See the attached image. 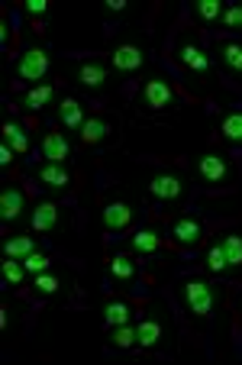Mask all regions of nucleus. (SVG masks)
<instances>
[{
  "mask_svg": "<svg viewBox=\"0 0 242 365\" xmlns=\"http://www.w3.org/2000/svg\"><path fill=\"white\" fill-rule=\"evenodd\" d=\"M220 62H223V68H226V71L242 75V42L239 39L220 42Z\"/></svg>",
  "mask_w": 242,
  "mask_h": 365,
  "instance_id": "nucleus-16",
  "label": "nucleus"
},
{
  "mask_svg": "<svg viewBox=\"0 0 242 365\" xmlns=\"http://www.w3.org/2000/svg\"><path fill=\"white\" fill-rule=\"evenodd\" d=\"M220 136L226 139L229 145H239V149H242V110H233V113H226V117H223Z\"/></svg>",
  "mask_w": 242,
  "mask_h": 365,
  "instance_id": "nucleus-21",
  "label": "nucleus"
},
{
  "mask_svg": "<svg viewBox=\"0 0 242 365\" xmlns=\"http://www.w3.org/2000/svg\"><path fill=\"white\" fill-rule=\"evenodd\" d=\"M107 4H110V10H117V14L126 10V0H107Z\"/></svg>",
  "mask_w": 242,
  "mask_h": 365,
  "instance_id": "nucleus-36",
  "label": "nucleus"
},
{
  "mask_svg": "<svg viewBox=\"0 0 242 365\" xmlns=\"http://www.w3.org/2000/svg\"><path fill=\"white\" fill-rule=\"evenodd\" d=\"M174 58H178L187 71H197V75H204V71L210 68V58L204 56V48L197 46L191 36H178V42H174Z\"/></svg>",
  "mask_w": 242,
  "mask_h": 365,
  "instance_id": "nucleus-3",
  "label": "nucleus"
},
{
  "mask_svg": "<svg viewBox=\"0 0 242 365\" xmlns=\"http://www.w3.org/2000/svg\"><path fill=\"white\" fill-rule=\"evenodd\" d=\"M23 265H26V272H33V275H42V272H48V265H52V259H48L46 252H33L23 259Z\"/></svg>",
  "mask_w": 242,
  "mask_h": 365,
  "instance_id": "nucleus-30",
  "label": "nucleus"
},
{
  "mask_svg": "<svg viewBox=\"0 0 242 365\" xmlns=\"http://www.w3.org/2000/svg\"><path fill=\"white\" fill-rule=\"evenodd\" d=\"M4 139H7L10 145H14L16 152H26L29 149V139H26V130H23L20 123H14V120H10V123H4Z\"/></svg>",
  "mask_w": 242,
  "mask_h": 365,
  "instance_id": "nucleus-26",
  "label": "nucleus"
},
{
  "mask_svg": "<svg viewBox=\"0 0 242 365\" xmlns=\"http://www.w3.org/2000/svg\"><path fill=\"white\" fill-rule=\"evenodd\" d=\"M113 133V123L107 117H90V120H84V126H81V139H84V145H97V143H104L107 136Z\"/></svg>",
  "mask_w": 242,
  "mask_h": 365,
  "instance_id": "nucleus-13",
  "label": "nucleus"
},
{
  "mask_svg": "<svg viewBox=\"0 0 242 365\" xmlns=\"http://www.w3.org/2000/svg\"><path fill=\"white\" fill-rule=\"evenodd\" d=\"M29 223H33V230H52L58 223V204H52V200L39 204L29 217Z\"/></svg>",
  "mask_w": 242,
  "mask_h": 365,
  "instance_id": "nucleus-20",
  "label": "nucleus"
},
{
  "mask_svg": "<svg viewBox=\"0 0 242 365\" xmlns=\"http://www.w3.org/2000/svg\"><path fill=\"white\" fill-rule=\"evenodd\" d=\"M52 97H56V88H52V84H36V88H29L26 94L20 97V103L26 107V110L39 113L42 107H46L48 101H52Z\"/></svg>",
  "mask_w": 242,
  "mask_h": 365,
  "instance_id": "nucleus-15",
  "label": "nucleus"
},
{
  "mask_svg": "<svg viewBox=\"0 0 242 365\" xmlns=\"http://www.w3.org/2000/svg\"><path fill=\"white\" fill-rule=\"evenodd\" d=\"M149 194L159 200H178L181 194H184V185H181L178 175L162 172V175H152V178H149Z\"/></svg>",
  "mask_w": 242,
  "mask_h": 365,
  "instance_id": "nucleus-7",
  "label": "nucleus"
},
{
  "mask_svg": "<svg viewBox=\"0 0 242 365\" xmlns=\"http://www.w3.org/2000/svg\"><path fill=\"white\" fill-rule=\"evenodd\" d=\"M14 145H10V143H4V145H0V165H10V162H14Z\"/></svg>",
  "mask_w": 242,
  "mask_h": 365,
  "instance_id": "nucleus-35",
  "label": "nucleus"
},
{
  "mask_svg": "<svg viewBox=\"0 0 242 365\" xmlns=\"http://www.w3.org/2000/svg\"><path fill=\"white\" fill-rule=\"evenodd\" d=\"M46 71H48V52L39 46L26 48L20 56V62H16V75H20L23 81H39Z\"/></svg>",
  "mask_w": 242,
  "mask_h": 365,
  "instance_id": "nucleus-4",
  "label": "nucleus"
},
{
  "mask_svg": "<svg viewBox=\"0 0 242 365\" xmlns=\"http://www.w3.org/2000/svg\"><path fill=\"white\" fill-rule=\"evenodd\" d=\"M58 288H62V278L48 275V272H42V275H36V284H33V291H36V294H39V297L56 294Z\"/></svg>",
  "mask_w": 242,
  "mask_h": 365,
  "instance_id": "nucleus-29",
  "label": "nucleus"
},
{
  "mask_svg": "<svg viewBox=\"0 0 242 365\" xmlns=\"http://www.w3.org/2000/svg\"><path fill=\"white\" fill-rule=\"evenodd\" d=\"M110 275L113 278H123V282H130V278L136 275V265H132L130 255H113V259H110Z\"/></svg>",
  "mask_w": 242,
  "mask_h": 365,
  "instance_id": "nucleus-28",
  "label": "nucleus"
},
{
  "mask_svg": "<svg viewBox=\"0 0 242 365\" xmlns=\"http://www.w3.org/2000/svg\"><path fill=\"white\" fill-rule=\"evenodd\" d=\"M178 297L194 317H210V310L216 307V288L207 284L204 278H181L178 282Z\"/></svg>",
  "mask_w": 242,
  "mask_h": 365,
  "instance_id": "nucleus-1",
  "label": "nucleus"
},
{
  "mask_svg": "<svg viewBox=\"0 0 242 365\" xmlns=\"http://www.w3.org/2000/svg\"><path fill=\"white\" fill-rule=\"evenodd\" d=\"M194 168H197V175H201L207 185H233V178H236L233 162H229L223 152H204V155H197Z\"/></svg>",
  "mask_w": 242,
  "mask_h": 365,
  "instance_id": "nucleus-2",
  "label": "nucleus"
},
{
  "mask_svg": "<svg viewBox=\"0 0 242 365\" xmlns=\"http://www.w3.org/2000/svg\"><path fill=\"white\" fill-rule=\"evenodd\" d=\"M223 26L233 29V33H239L242 29V4H229V7L223 10Z\"/></svg>",
  "mask_w": 242,
  "mask_h": 365,
  "instance_id": "nucleus-31",
  "label": "nucleus"
},
{
  "mask_svg": "<svg viewBox=\"0 0 242 365\" xmlns=\"http://www.w3.org/2000/svg\"><path fill=\"white\" fill-rule=\"evenodd\" d=\"M36 178H39L42 185L56 187V191H65V187H68V181H71V175H68V168L58 165V162H46V165H39Z\"/></svg>",
  "mask_w": 242,
  "mask_h": 365,
  "instance_id": "nucleus-12",
  "label": "nucleus"
},
{
  "mask_svg": "<svg viewBox=\"0 0 242 365\" xmlns=\"http://www.w3.org/2000/svg\"><path fill=\"white\" fill-rule=\"evenodd\" d=\"M58 120H62V126H68V130H78V126H84V107L75 97H65L62 107H58Z\"/></svg>",
  "mask_w": 242,
  "mask_h": 365,
  "instance_id": "nucleus-19",
  "label": "nucleus"
},
{
  "mask_svg": "<svg viewBox=\"0 0 242 365\" xmlns=\"http://www.w3.org/2000/svg\"><path fill=\"white\" fill-rule=\"evenodd\" d=\"M100 220H104L107 230H123L132 223V207L126 200H110V204L100 210Z\"/></svg>",
  "mask_w": 242,
  "mask_h": 365,
  "instance_id": "nucleus-8",
  "label": "nucleus"
},
{
  "mask_svg": "<svg viewBox=\"0 0 242 365\" xmlns=\"http://www.w3.org/2000/svg\"><path fill=\"white\" fill-rule=\"evenodd\" d=\"M162 333H165V327H162V320L159 317H149V320H139V327H136V343L139 346H155L162 339Z\"/></svg>",
  "mask_w": 242,
  "mask_h": 365,
  "instance_id": "nucleus-17",
  "label": "nucleus"
},
{
  "mask_svg": "<svg viewBox=\"0 0 242 365\" xmlns=\"http://www.w3.org/2000/svg\"><path fill=\"white\" fill-rule=\"evenodd\" d=\"M23 7H26V14H29V16H42V14L48 10V0H26Z\"/></svg>",
  "mask_w": 242,
  "mask_h": 365,
  "instance_id": "nucleus-34",
  "label": "nucleus"
},
{
  "mask_svg": "<svg viewBox=\"0 0 242 365\" xmlns=\"http://www.w3.org/2000/svg\"><path fill=\"white\" fill-rule=\"evenodd\" d=\"M142 101L149 110H165V107H174V91L168 81L152 78V81H145V88H142Z\"/></svg>",
  "mask_w": 242,
  "mask_h": 365,
  "instance_id": "nucleus-5",
  "label": "nucleus"
},
{
  "mask_svg": "<svg viewBox=\"0 0 242 365\" xmlns=\"http://www.w3.org/2000/svg\"><path fill=\"white\" fill-rule=\"evenodd\" d=\"M207 269H210V272H216V275L229 269V265H226V255H223V249H220V246H214V249L207 252Z\"/></svg>",
  "mask_w": 242,
  "mask_h": 365,
  "instance_id": "nucleus-33",
  "label": "nucleus"
},
{
  "mask_svg": "<svg viewBox=\"0 0 242 365\" xmlns=\"http://www.w3.org/2000/svg\"><path fill=\"white\" fill-rule=\"evenodd\" d=\"M132 343H136V327H130V324L117 327V333H113V346H117V349H130Z\"/></svg>",
  "mask_w": 242,
  "mask_h": 365,
  "instance_id": "nucleus-32",
  "label": "nucleus"
},
{
  "mask_svg": "<svg viewBox=\"0 0 242 365\" xmlns=\"http://www.w3.org/2000/svg\"><path fill=\"white\" fill-rule=\"evenodd\" d=\"M71 155V143L62 136V133H46V139H42V159L46 162H58L62 165L65 159Z\"/></svg>",
  "mask_w": 242,
  "mask_h": 365,
  "instance_id": "nucleus-11",
  "label": "nucleus"
},
{
  "mask_svg": "<svg viewBox=\"0 0 242 365\" xmlns=\"http://www.w3.org/2000/svg\"><path fill=\"white\" fill-rule=\"evenodd\" d=\"M194 14L201 16L204 23H216L223 16V0H197V4H194Z\"/></svg>",
  "mask_w": 242,
  "mask_h": 365,
  "instance_id": "nucleus-25",
  "label": "nucleus"
},
{
  "mask_svg": "<svg viewBox=\"0 0 242 365\" xmlns=\"http://www.w3.org/2000/svg\"><path fill=\"white\" fill-rule=\"evenodd\" d=\"M33 252H36L33 236H16V240H7V246H4V255H10V259H26Z\"/></svg>",
  "mask_w": 242,
  "mask_h": 365,
  "instance_id": "nucleus-23",
  "label": "nucleus"
},
{
  "mask_svg": "<svg viewBox=\"0 0 242 365\" xmlns=\"http://www.w3.org/2000/svg\"><path fill=\"white\" fill-rule=\"evenodd\" d=\"M75 81L84 84V88H104L107 81V68L100 62H81L75 68Z\"/></svg>",
  "mask_w": 242,
  "mask_h": 365,
  "instance_id": "nucleus-14",
  "label": "nucleus"
},
{
  "mask_svg": "<svg viewBox=\"0 0 242 365\" xmlns=\"http://www.w3.org/2000/svg\"><path fill=\"white\" fill-rule=\"evenodd\" d=\"M145 62V52L132 42H123V46L113 48V68L117 71H136L139 65Z\"/></svg>",
  "mask_w": 242,
  "mask_h": 365,
  "instance_id": "nucleus-10",
  "label": "nucleus"
},
{
  "mask_svg": "<svg viewBox=\"0 0 242 365\" xmlns=\"http://www.w3.org/2000/svg\"><path fill=\"white\" fill-rule=\"evenodd\" d=\"M0 272H4V282H10V284H20L23 282V275H26V265L20 262V259H4L0 262Z\"/></svg>",
  "mask_w": 242,
  "mask_h": 365,
  "instance_id": "nucleus-27",
  "label": "nucleus"
},
{
  "mask_svg": "<svg viewBox=\"0 0 242 365\" xmlns=\"http://www.w3.org/2000/svg\"><path fill=\"white\" fill-rule=\"evenodd\" d=\"M130 249L139 255H155L162 249V240L152 233V230H139V233L130 236Z\"/></svg>",
  "mask_w": 242,
  "mask_h": 365,
  "instance_id": "nucleus-18",
  "label": "nucleus"
},
{
  "mask_svg": "<svg viewBox=\"0 0 242 365\" xmlns=\"http://www.w3.org/2000/svg\"><path fill=\"white\" fill-rule=\"evenodd\" d=\"M172 236H174V242H178V246L194 249V246H201V242H204V223L197 220V217H181V220H174Z\"/></svg>",
  "mask_w": 242,
  "mask_h": 365,
  "instance_id": "nucleus-6",
  "label": "nucleus"
},
{
  "mask_svg": "<svg viewBox=\"0 0 242 365\" xmlns=\"http://www.w3.org/2000/svg\"><path fill=\"white\" fill-rule=\"evenodd\" d=\"M220 249H223V255H226V265L242 269V236L239 233H226V236H223Z\"/></svg>",
  "mask_w": 242,
  "mask_h": 365,
  "instance_id": "nucleus-22",
  "label": "nucleus"
},
{
  "mask_svg": "<svg viewBox=\"0 0 242 365\" xmlns=\"http://www.w3.org/2000/svg\"><path fill=\"white\" fill-rule=\"evenodd\" d=\"M23 207H26V194L16 185H10L7 191L0 194V217H4V223H14L23 214Z\"/></svg>",
  "mask_w": 242,
  "mask_h": 365,
  "instance_id": "nucleus-9",
  "label": "nucleus"
},
{
  "mask_svg": "<svg viewBox=\"0 0 242 365\" xmlns=\"http://www.w3.org/2000/svg\"><path fill=\"white\" fill-rule=\"evenodd\" d=\"M104 320H107V327H123V324H130V307H126L123 301H110L104 307Z\"/></svg>",
  "mask_w": 242,
  "mask_h": 365,
  "instance_id": "nucleus-24",
  "label": "nucleus"
}]
</instances>
